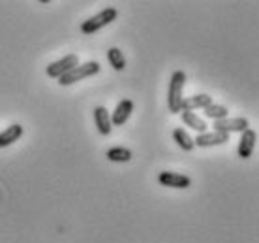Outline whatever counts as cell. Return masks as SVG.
I'll list each match as a JSON object with an SVG mask.
<instances>
[{
	"instance_id": "5bb4252c",
	"label": "cell",
	"mask_w": 259,
	"mask_h": 243,
	"mask_svg": "<svg viewBox=\"0 0 259 243\" xmlns=\"http://www.w3.org/2000/svg\"><path fill=\"white\" fill-rule=\"evenodd\" d=\"M173 140H175L177 145L181 147L182 151H192V149L195 147V145H194V138H192L188 132L184 130V128H181V126L173 130Z\"/></svg>"
},
{
	"instance_id": "9c48e42d",
	"label": "cell",
	"mask_w": 259,
	"mask_h": 243,
	"mask_svg": "<svg viewBox=\"0 0 259 243\" xmlns=\"http://www.w3.org/2000/svg\"><path fill=\"white\" fill-rule=\"evenodd\" d=\"M132 112H134V102H132V100L126 98V100H122V102H118L117 108H115V112H113V115H111V125L122 126L130 119Z\"/></svg>"
},
{
	"instance_id": "3957f363",
	"label": "cell",
	"mask_w": 259,
	"mask_h": 243,
	"mask_svg": "<svg viewBox=\"0 0 259 243\" xmlns=\"http://www.w3.org/2000/svg\"><path fill=\"white\" fill-rule=\"evenodd\" d=\"M98 72H100V62H96V60H89V62H83V64H77L75 68H71L70 72L64 74V76L59 79V83L62 87L71 85V83H77V81H81V79L96 76Z\"/></svg>"
},
{
	"instance_id": "ba28073f",
	"label": "cell",
	"mask_w": 259,
	"mask_h": 243,
	"mask_svg": "<svg viewBox=\"0 0 259 243\" xmlns=\"http://www.w3.org/2000/svg\"><path fill=\"white\" fill-rule=\"evenodd\" d=\"M255 138L257 134L252 130V128H246L242 132V136L239 140V147H237V155L240 158H250L253 153V147H255Z\"/></svg>"
},
{
	"instance_id": "8fae6325",
	"label": "cell",
	"mask_w": 259,
	"mask_h": 243,
	"mask_svg": "<svg viewBox=\"0 0 259 243\" xmlns=\"http://www.w3.org/2000/svg\"><path fill=\"white\" fill-rule=\"evenodd\" d=\"M94 123L98 126V132L102 136H109L111 130H113V125H111V115L107 113L104 106H96L94 108Z\"/></svg>"
},
{
	"instance_id": "7a4b0ae2",
	"label": "cell",
	"mask_w": 259,
	"mask_h": 243,
	"mask_svg": "<svg viewBox=\"0 0 259 243\" xmlns=\"http://www.w3.org/2000/svg\"><path fill=\"white\" fill-rule=\"evenodd\" d=\"M117 17H118L117 8H105V10L98 12L96 15H92V17H89L87 21L81 23V32L83 34H94V32H98V30H102L104 26L111 25Z\"/></svg>"
},
{
	"instance_id": "5b68a950",
	"label": "cell",
	"mask_w": 259,
	"mask_h": 243,
	"mask_svg": "<svg viewBox=\"0 0 259 243\" xmlns=\"http://www.w3.org/2000/svg\"><path fill=\"white\" fill-rule=\"evenodd\" d=\"M158 181H160V185L169 187V189H188L192 185V179L184 173H179V171H160Z\"/></svg>"
},
{
	"instance_id": "6da1fadb",
	"label": "cell",
	"mask_w": 259,
	"mask_h": 243,
	"mask_svg": "<svg viewBox=\"0 0 259 243\" xmlns=\"http://www.w3.org/2000/svg\"><path fill=\"white\" fill-rule=\"evenodd\" d=\"M186 85V74L182 70H175L171 74V81H169V91H167V106L171 113H181L182 106V91Z\"/></svg>"
},
{
	"instance_id": "4fadbf2b",
	"label": "cell",
	"mask_w": 259,
	"mask_h": 243,
	"mask_svg": "<svg viewBox=\"0 0 259 243\" xmlns=\"http://www.w3.org/2000/svg\"><path fill=\"white\" fill-rule=\"evenodd\" d=\"M182 123L190 126L192 130H195L197 134H205L207 132V123L201 117H197L194 112H182Z\"/></svg>"
},
{
	"instance_id": "7c38bea8",
	"label": "cell",
	"mask_w": 259,
	"mask_h": 243,
	"mask_svg": "<svg viewBox=\"0 0 259 243\" xmlns=\"http://www.w3.org/2000/svg\"><path fill=\"white\" fill-rule=\"evenodd\" d=\"M21 136H23V126L17 125V123H15V125H10L6 130L0 132V149H2V147H10V145L15 144Z\"/></svg>"
},
{
	"instance_id": "8992f818",
	"label": "cell",
	"mask_w": 259,
	"mask_h": 243,
	"mask_svg": "<svg viewBox=\"0 0 259 243\" xmlns=\"http://www.w3.org/2000/svg\"><path fill=\"white\" fill-rule=\"evenodd\" d=\"M250 126L248 119L244 117H235V119H220V121H214V130L224 132V134H231V132H244Z\"/></svg>"
},
{
	"instance_id": "9a60e30c",
	"label": "cell",
	"mask_w": 259,
	"mask_h": 243,
	"mask_svg": "<svg viewBox=\"0 0 259 243\" xmlns=\"http://www.w3.org/2000/svg\"><path fill=\"white\" fill-rule=\"evenodd\" d=\"M105 157H107V160H111V162H130L134 155H132V151L126 149V147H111V149H107Z\"/></svg>"
},
{
	"instance_id": "e0dca14e",
	"label": "cell",
	"mask_w": 259,
	"mask_h": 243,
	"mask_svg": "<svg viewBox=\"0 0 259 243\" xmlns=\"http://www.w3.org/2000/svg\"><path fill=\"white\" fill-rule=\"evenodd\" d=\"M203 113H205V117L212 119V121H220V119L229 117V110H227L226 106L214 104V102L210 106H207V108L203 110Z\"/></svg>"
},
{
	"instance_id": "30bf717a",
	"label": "cell",
	"mask_w": 259,
	"mask_h": 243,
	"mask_svg": "<svg viewBox=\"0 0 259 243\" xmlns=\"http://www.w3.org/2000/svg\"><path fill=\"white\" fill-rule=\"evenodd\" d=\"M212 104V96L208 94H195V96H188L182 100L181 112H195V110H205L207 106Z\"/></svg>"
},
{
	"instance_id": "52a82bcc",
	"label": "cell",
	"mask_w": 259,
	"mask_h": 243,
	"mask_svg": "<svg viewBox=\"0 0 259 243\" xmlns=\"http://www.w3.org/2000/svg\"><path fill=\"white\" fill-rule=\"evenodd\" d=\"M229 142V136L224 132H205V134H197L194 138V145L197 147H212V145H224Z\"/></svg>"
},
{
	"instance_id": "277c9868",
	"label": "cell",
	"mask_w": 259,
	"mask_h": 243,
	"mask_svg": "<svg viewBox=\"0 0 259 243\" xmlns=\"http://www.w3.org/2000/svg\"><path fill=\"white\" fill-rule=\"evenodd\" d=\"M79 64V57L75 55V53H70V55H66V57H62V59L55 60V62H51V64L47 66V76L53 79H60L64 74H68L71 70V68H75V66Z\"/></svg>"
},
{
	"instance_id": "2e32d148",
	"label": "cell",
	"mask_w": 259,
	"mask_h": 243,
	"mask_svg": "<svg viewBox=\"0 0 259 243\" xmlns=\"http://www.w3.org/2000/svg\"><path fill=\"white\" fill-rule=\"evenodd\" d=\"M107 60H109V64L117 70V72H122L124 68H126V59H124L122 51L118 49V47H109L107 49Z\"/></svg>"
}]
</instances>
